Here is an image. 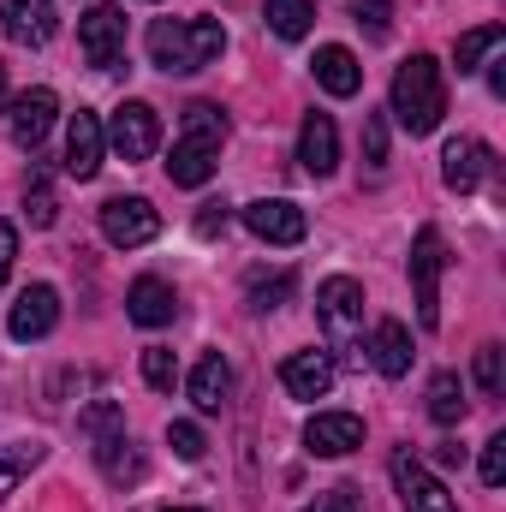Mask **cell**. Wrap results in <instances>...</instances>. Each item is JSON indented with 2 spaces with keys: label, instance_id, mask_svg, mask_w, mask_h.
I'll return each instance as SVG.
<instances>
[{
  "label": "cell",
  "instance_id": "836d02e7",
  "mask_svg": "<svg viewBox=\"0 0 506 512\" xmlns=\"http://www.w3.org/2000/svg\"><path fill=\"white\" fill-rule=\"evenodd\" d=\"M364 161H370V173L387 167V114H370L364 120Z\"/></svg>",
  "mask_w": 506,
  "mask_h": 512
},
{
  "label": "cell",
  "instance_id": "4fadbf2b",
  "mask_svg": "<svg viewBox=\"0 0 506 512\" xmlns=\"http://www.w3.org/2000/svg\"><path fill=\"white\" fill-rule=\"evenodd\" d=\"M489 173H495V155H489V143H477V137H453V143H447V155H441V179H447V191L471 197V191H477Z\"/></svg>",
  "mask_w": 506,
  "mask_h": 512
},
{
  "label": "cell",
  "instance_id": "60d3db41",
  "mask_svg": "<svg viewBox=\"0 0 506 512\" xmlns=\"http://www.w3.org/2000/svg\"><path fill=\"white\" fill-rule=\"evenodd\" d=\"M0 96H6V66H0Z\"/></svg>",
  "mask_w": 506,
  "mask_h": 512
},
{
  "label": "cell",
  "instance_id": "9a60e30c",
  "mask_svg": "<svg viewBox=\"0 0 506 512\" xmlns=\"http://www.w3.org/2000/svg\"><path fill=\"white\" fill-rule=\"evenodd\" d=\"M102 155H108V131L90 108L72 114V131H66V173L72 179H96L102 173Z\"/></svg>",
  "mask_w": 506,
  "mask_h": 512
},
{
  "label": "cell",
  "instance_id": "44dd1931",
  "mask_svg": "<svg viewBox=\"0 0 506 512\" xmlns=\"http://www.w3.org/2000/svg\"><path fill=\"white\" fill-rule=\"evenodd\" d=\"M316 84L328 90V96H358L364 90V66H358V54L352 48H340V42H328V48H316Z\"/></svg>",
  "mask_w": 506,
  "mask_h": 512
},
{
  "label": "cell",
  "instance_id": "4dcf8cb0",
  "mask_svg": "<svg viewBox=\"0 0 506 512\" xmlns=\"http://www.w3.org/2000/svg\"><path fill=\"white\" fill-rule=\"evenodd\" d=\"M143 382L155 387V393H173V382H179V358H173L167 346H149V352H143Z\"/></svg>",
  "mask_w": 506,
  "mask_h": 512
},
{
  "label": "cell",
  "instance_id": "2e32d148",
  "mask_svg": "<svg viewBox=\"0 0 506 512\" xmlns=\"http://www.w3.org/2000/svg\"><path fill=\"white\" fill-rule=\"evenodd\" d=\"M126 316L137 328H167V322L179 316V292H173L167 280L143 274V280H131V292H126Z\"/></svg>",
  "mask_w": 506,
  "mask_h": 512
},
{
  "label": "cell",
  "instance_id": "83f0119b",
  "mask_svg": "<svg viewBox=\"0 0 506 512\" xmlns=\"http://www.w3.org/2000/svg\"><path fill=\"white\" fill-rule=\"evenodd\" d=\"M36 465H42V447H36V441H12V447H0V501H6Z\"/></svg>",
  "mask_w": 506,
  "mask_h": 512
},
{
  "label": "cell",
  "instance_id": "3957f363",
  "mask_svg": "<svg viewBox=\"0 0 506 512\" xmlns=\"http://www.w3.org/2000/svg\"><path fill=\"white\" fill-rule=\"evenodd\" d=\"M221 143H227V114L215 102H191L185 108V137L173 143V161H167V179L185 185V191L209 185L215 167H221Z\"/></svg>",
  "mask_w": 506,
  "mask_h": 512
},
{
  "label": "cell",
  "instance_id": "8fae6325",
  "mask_svg": "<svg viewBox=\"0 0 506 512\" xmlns=\"http://www.w3.org/2000/svg\"><path fill=\"white\" fill-rule=\"evenodd\" d=\"M54 322H60V292H54L48 280H36V286L18 292V304H12V316H6V334L30 346V340L54 334Z\"/></svg>",
  "mask_w": 506,
  "mask_h": 512
},
{
  "label": "cell",
  "instance_id": "ba28073f",
  "mask_svg": "<svg viewBox=\"0 0 506 512\" xmlns=\"http://www.w3.org/2000/svg\"><path fill=\"white\" fill-rule=\"evenodd\" d=\"M102 131H108V143H114L120 161H149L155 143H161V114H155L149 102H120L114 120H108Z\"/></svg>",
  "mask_w": 506,
  "mask_h": 512
},
{
  "label": "cell",
  "instance_id": "6da1fadb",
  "mask_svg": "<svg viewBox=\"0 0 506 512\" xmlns=\"http://www.w3.org/2000/svg\"><path fill=\"white\" fill-rule=\"evenodd\" d=\"M411 137H429V131L447 120V78H441V60L429 54H411L399 72H393V108H387Z\"/></svg>",
  "mask_w": 506,
  "mask_h": 512
},
{
  "label": "cell",
  "instance_id": "ffe728a7",
  "mask_svg": "<svg viewBox=\"0 0 506 512\" xmlns=\"http://www.w3.org/2000/svg\"><path fill=\"white\" fill-rule=\"evenodd\" d=\"M364 358L376 364L387 382H399L405 370H411V334H405V322H393V316H381L376 334H370V346H364Z\"/></svg>",
  "mask_w": 506,
  "mask_h": 512
},
{
  "label": "cell",
  "instance_id": "d6a6232c",
  "mask_svg": "<svg viewBox=\"0 0 506 512\" xmlns=\"http://www.w3.org/2000/svg\"><path fill=\"white\" fill-rule=\"evenodd\" d=\"M167 447H173V453H179L185 465H197V459L209 453V441H203V429H197V423H185V417H179V423H167Z\"/></svg>",
  "mask_w": 506,
  "mask_h": 512
},
{
  "label": "cell",
  "instance_id": "7402d4cb",
  "mask_svg": "<svg viewBox=\"0 0 506 512\" xmlns=\"http://www.w3.org/2000/svg\"><path fill=\"white\" fill-rule=\"evenodd\" d=\"M227 393H233V370H227V358H221V352H203L197 370H191V405L215 417V411L227 405Z\"/></svg>",
  "mask_w": 506,
  "mask_h": 512
},
{
  "label": "cell",
  "instance_id": "e575fe53",
  "mask_svg": "<svg viewBox=\"0 0 506 512\" xmlns=\"http://www.w3.org/2000/svg\"><path fill=\"white\" fill-rule=\"evenodd\" d=\"M304 512H364V495H358L352 483H340V489L316 495V507H304Z\"/></svg>",
  "mask_w": 506,
  "mask_h": 512
},
{
  "label": "cell",
  "instance_id": "ac0fdd59",
  "mask_svg": "<svg viewBox=\"0 0 506 512\" xmlns=\"http://www.w3.org/2000/svg\"><path fill=\"white\" fill-rule=\"evenodd\" d=\"M280 387H286L292 399H322V393L334 387V358H328V352H292V358L280 364Z\"/></svg>",
  "mask_w": 506,
  "mask_h": 512
},
{
  "label": "cell",
  "instance_id": "f1b7e54d",
  "mask_svg": "<svg viewBox=\"0 0 506 512\" xmlns=\"http://www.w3.org/2000/svg\"><path fill=\"white\" fill-rule=\"evenodd\" d=\"M352 18L370 42H387L393 36V0H352Z\"/></svg>",
  "mask_w": 506,
  "mask_h": 512
},
{
  "label": "cell",
  "instance_id": "ab89813d",
  "mask_svg": "<svg viewBox=\"0 0 506 512\" xmlns=\"http://www.w3.org/2000/svg\"><path fill=\"white\" fill-rule=\"evenodd\" d=\"M161 512H203V507H161Z\"/></svg>",
  "mask_w": 506,
  "mask_h": 512
},
{
  "label": "cell",
  "instance_id": "7a4b0ae2",
  "mask_svg": "<svg viewBox=\"0 0 506 512\" xmlns=\"http://www.w3.org/2000/svg\"><path fill=\"white\" fill-rule=\"evenodd\" d=\"M227 48V30L221 18H155L149 24V60L161 72H203L215 54Z\"/></svg>",
  "mask_w": 506,
  "mask_h": 512
},
{
  "label": "cell",
  "instance_id": "484cf974",
  "mask_svg": "<svg viewBox=\"0 0 506 512\" xmlns=\"http://www.w3.org/2000/svg\"><path fill=\"white\" fill-rule=\"evenodd\" d=\"M268 30L280 36V42H304L310 36V18H316V6L310 0H268Z\"/></svg>",
  "mask_w": 506,
  "mask_h": 512
},
{
  "label": "cell",
  "instance_id": "1f68e13d",
  "mask_svg": "<svg viewBox=\"0 0 506 512\" xmlns=\"http://www.w3.org/2000/svg\"><path fill=\"white\" fill-rule=\"evenodd\" d=\"M477 387H483L489 399H501V387H506V352L495 346V340L477 352Z\"/></svg>",
  "mask_w": 506,
  "mask_h": 512
},
{
  "label": "cell",
  "instance_id": "d6986e66",
  "mask_svg": "<svg viewBox=\"0 0 506 512\" xmlns=\"http://www.w3.org/2000/svg\"><path fill=\"white\" fill-rule=\"evenodd\" d=\"M54 30H60V18L48 0H6V36L18 48H42V42H54Z\"/></svg>",
  "mask_w": 506,
  "mask_h": 512
},
{
  "label": "cell",
  "instance_id": "d590c367",
  "mask_svg": "<svg viewBox=\"0 0 506 512\" xmlns=\"http://www.w3.org/2000/svg\"><path fill=\"white\" fill-rule=\"evenodd\" d=\"M483 483L489 489L506 483V435H489V447H483Z\"/></svg>",
  "mask_w": 506,
  "mask_h": 512
},
{
  "label": "cell",
  "instance_id": "8992f818",
  "mask_svg": "<svg viewBox=\"0 0 506 512\" xmlns=\"http://www.w3.org/2000/svg\"><path fill=\"white\" fill-rule=\"evenodd\" d=\"M155 233H161V215H155L149 197H108V203H102V239H108L114 251H137V245H149Z\"/></svg>",
  "mask_w": 506,
  "mask_h": 512
},
{
  "label": "cell",
  "instance_id": "52a82bcc",
  "mask_svg": "<svg viewBox=\"0 0 506 512\" xmlns=\"http://www.w3.org/2000/svg\"><path fill=\"white\" fill-rule=\"evenodd\" d=\"M78 48H84V60L96 72H114L120 54H126V12L120 6H90L78 18Z\"/></svg>",
  "mask_w": 506,
  "mask_h": 512
},
{
  "label": "cell",
  "instance_id": "9c48e42d",
  "mask_svg": "<svg viewBox=\"0 0 506 512\" xmlns=\"http://www.w3.org/2000/svg\"><path fill=\"white\" fill-rule=\"evenodd\" d=\"M393 489H399V507L405 512H459V501L447 495V483L429 477L411 453H393Z\"/></svg>",
  "mask_w": 506,
  "mask_h": 512
},
{
  "label": "cell",
  "instance_id": "7c38bea8",
  "mask_svg": "<svg viewBox=\"0 0 506 512\" xmlns=\"http://www.w3.org/2000/svg\"><path fill=\"white\" fill-rule=\"evenodd\" d=\"M304 447H310L316 459H346V453L364 447V423H358L352 411H316V417L304 423Z\"/></svg>",
  "mask_w": 506,
  "mask_h": 512
},
{
  "label": "cell",
  "instance_id": "d4e9b609",
  "mask_svg": "<svg viewBox=\"0 0 506 512\" xmlns=\"http://www.w3.org/2000/svg\"><path fill=\"white\" fill-rule=\"evenodd\" d=\"M501 42H506L501 24H477V30H465V36H459V48H453V66H459V78L483 72V60H489Z\"/></svg>",
  "mask_w": 506,
  "mask_h": 512
},
{
  "label": "cell",
  "instance_id": "cb8c5ba5",
  "mask_svg": "<svg viewBox=\"0 0 506 512\" xmlns=\"http://www.w3.org/2000/svg\"><path fill=\"white\" fill-rule=\"evenodd\" d=\"M465 411H471V405H465V382H459L453 370H441V376L429 382V417H435L441 429H459Z\"/></svg>",
  "mask_w": 506,
  "mask_h": 512
},
{
  "label": "cell",
  "instance_id": "74e56055",
  "mask_svg": "<svg viewBox=\"0 0 506 512\" xmlns=\"http://www.w3.org/2000/svg\"><path fill=\"white\" fill-rule=\"evenodd\" d=\"M12 262H18V227L0 221V286H6V274H12Z\"/></svg>",
  "mask_w": 506,
  "mask_h": 512
},
{
  "label": "cell",
  "instance_id": "277c9868",
  "mask_svg": "<svg viewBox=\"0 0 506 512\" xmlns=\"http://www.w3.org/2000/svg\"><path fill=\"white\" fill-rule=\"evenodd\" d=\"M316 316L328 328V346L346 364H364V286L352 274H334L316 286Z\"/></svg>",
  "mask_w": 506,
  "mask_h": 512
},
{
  "label": "cell",
  "instance_id": "f546056e",
  "mask_svg": "<svg viewBox=\"0 0 506 512\" xmlns=\"http://www.w3.org/2000/svg\"><path fill=\"white\" fill-rule=\"evenodd\" d=\"M292 268H280L274 280L268 274H251V310H280V298H292Z\"/></svg>",
  "mask_w": 506,
  "mask_h": 512
},
{
  "label": "cell",
  "instance_id": "603a6c76",
  "mask_svg": "<svg viewBox=\"0 0 506 512\" xmlns=\"http://www.w3.org/2000/svg\"><path fill=\"white\" fill-rule=\"evenodd\" d=\"M96 465H102V477L108 483H143V453L131 447V435H108V441H96Z\"/></svg>",
  "mask_w": 506,
  "mask_h": 512
},
{
  "label": "cell",
  "instance_id": "5b68a950",
  "mask_svg": "<svg viewBox=\"0 0 506 512\" xmlns=\"http://www.w3.org/2000/svg\"><path fill=\"white\" fill-rule=\"evenodd\" d=\"M441 268H447V239L435 227L417 233L411 245V292H417V322L441 328Z\"/></svg>",
  "mask_w": 506,
  "mask_h": 512
},
{
  "label": "cell",
  "instance_id": "30bf717a",
  "mask_svg": "<svg viewBox=\"0 0 506 512\" xmlns=\"http://www.w3.org/2000/svg\"><path fill=\"white\" fill-rule=\"evenodd\" d=\"M245 227H251L262 245H298L310 233L304 209L286 203V197H256V203H245Z\"/></svg>",
  "mask_w": 506,
  "mask_h": 512
},
{
  "label": "cell",
  "instance_id": "5bb4252c",
  "mask_svg": "<svg viewBox=\"0 0 506 512\" xmlns=\"http://www.w3.org/2000/svg\"><path fill=\"white\" fill-rule=\"evenodd\" d=\"M54 114H60L54 90H24V96H12V108H6V131H12V143H18V149H42V137H48V126H54Z\"/></svg>",
  "mask_w": 506,
  "mask_h": 512
},
{
  "label": "cell",
  "instance_id": "8d00e7d4",
  "mask_svg": "<svg viewBox=\"0 0 506 512\" xmlns=\"http://www.w3.org/2000/svg\"><path fill=\"white\" fill-rule=\"evenodd\" d=\"M215 233H227V203H203L197 209V239H215Z\"/></svg>",
  "mask_w": 506,
  "mask_h": 512
},
{
  "label": "cell",
  "instance_id": "4316f807",
  "mask_svg": "<svg viewBox=\"0 0 506 512\" xmlns=\"http://www.w3.org/2000/svg\"><path fill=\"white\" fill-rule=\"evenodd\" d=\"M24 215H30V227H54V221H60V191H54L48 167L30 173V185H24Z\"/></svg>",
  "mask_w": 506,
  "mask_h": 512
},
{
  "label": "cell",
  "instance_id": "e0dca14e",
  "mask_svg": "<svg viewBox=\"0 0 506 512\" xmlns=\"http://www.w3.org/2000/svg\"><path fill=\"white\" fill-rule=\"evenodd\" d=\"M298 161H304V173H316V179H328L334 167H340V131L328 114H304V126H298Z\"/></svg>",
  "mask_w": 506,
  "mask_h": 512
},
{
  "label": "cell",
  "instance_id": "f35d334b",
  "mask_svg": "<svg viewBox=\"0 0 506 512\" xmlns=\"http://www.w3.org/2000/svg\"><path fill=\"white\" fill-rule=\"evenodd\" d=\"M489 90H495V96H506V60H495V72H489Z\"/></svg>",
  "mask_w": 506,
  "mask_h": 512
}]
</instances>
